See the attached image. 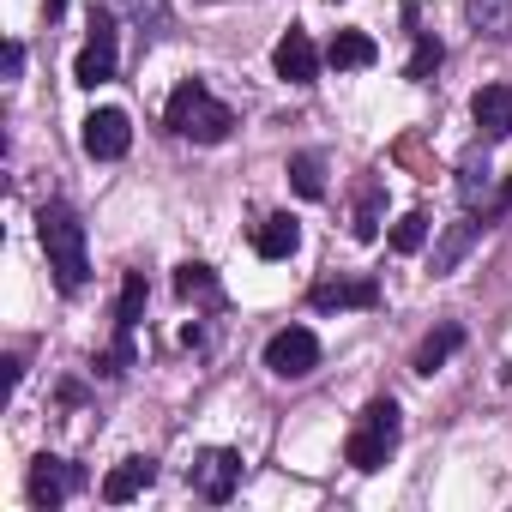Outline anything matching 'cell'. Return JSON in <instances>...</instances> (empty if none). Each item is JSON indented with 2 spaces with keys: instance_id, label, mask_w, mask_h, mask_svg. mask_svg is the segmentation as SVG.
<instances>
[{
  "instance_id": "cell-1",
  "label": "cell",
  "mask_w": 512,
  "mask_h": 512,
  "mask_svg": "<svg viewBox=\"0 0 512 512\" xmlns=\"http://www.w3.org/2000/svg\"><path fill=\"white\" fill-rule=\"evenodd\" d=\"M37 241H43V253H49L55 284H61L67 296H79L85 278H91V260H85V223H79V211H73L67 199H49V205L37 211Z\"/></svg>"
},
{
  "instance_id": "cell-18",
  "label": "cell",
  "mask_w": 512,
  "mask_h": 512,
  "mask_svg": "<svg viewBox=\"0 0 512 512\" xmlns=\"http://www.w3.org/2000/svg\"><path fill=\"white\" fill-rule=\"evenodd\" d=\"M290 187L302 199H326V157L320 151H296L290 157Z\"/></svg>"
},
{
  "instance_id": "cell-20",
  "label": "cell",
  "mask_w": 512,
  "mask_h": 512,
  "mask_svg": "<svg viewBox=\"0 0 512 512\" xmlns=\"http://www.w3.org/2000/svg\"><path fill=\"white\" fill-rule=\"evenodd\" d=\"M121 7L133 13V25L151 37V43H163V37H175V13L163 7V0H121Z\"/></svg>"
},
{
  "instance_id": "cell-19",
  "label": "cell",
  "mask_w": 512,
  "mask_h": 512,
  "mask_svg": "<svg viewBox=\"0 0 512 512\" xmlns=\"http://www.w3.org/2000/svg\"><path fill=\"white\" fill-rule=\"evenodd\" d=\"M464 344V326H440V332H428L422 344H416V374H434V368H446V356Z\"/></svg>"
},
{
  "instance_id": "cell-17",
  "label": "cell",
  "mask_w": 512,
  "mask_h": 512,
  "mask_svg": "<svg viewBox=\"0 0 512 512\" xmlns=\"http://www.w3.org/2000/svg\"><path fill=\"white\" fill-rule=\"evenodd\" d=\"M464 19L476 37H506L512 31V0H464Z\"/></svg>"
},
{
  "instance_id": "cell-13",
  "label": "cell",
  "mask_w": 512,
  "mask_h": 512,
  "mask_svg": "<svg viewBox=\"0 0 512 512\" xmlns=\"http://www.w3.org/2000/svg\"><path fill=\"white\" fill-rule=\"evenodd\" d=\"M253 247H260V260H290V253L302 247V223L290 211H272L260 229H253Z\"/></svg>"
},
{
  "instance_id": "cell-29",
  "label": "cell",
  "mask_w": 512,
  "mask_h": 512,
  "mask_svg": "<svg viewBox=\"0 0 512 512\" xmlns=\"http://www.w3.org/2000/svg\"><path fill=\"white\" fill-rule=\"evenodd\" d=\"M500 211H512V181H506V193H500Z\"/></svg>"
},
{
  "instance_id": "cell-14",
  "label": "cell",
  "mask_w": 512,
  "mask_h": 512,
  "mask_svg": "<svg viewBox=\"0 0 512 512\" xmlns=\"http://www.w3.org/2000/svg\"><path fill=\"white\" fill-rule=\"evenodd\" d=\"M326 61H332L338 73H356V67H374V61H380V43H374L368 31H338V37L326 43Z\"/></svg>"
},
{
  "instance_id": "cell-3",
  "label": "cell",
  "mask_w": 512,
  "mask_h": 512,
  "mask_svg": "<svg viewBox=\"0 0 512 512\" xmlns=\"http://www.w3.org/2000/svg\"><path fill=\"white\" fill-rule=\"evenodd\" d=\"M398 434H404L398 404H392V398H374V404L362 410V422L350 428V440H344V464H350V470H362V476L386 470V458L398 452Z\"/></svg>"
},
{
  "instance_id": "cell-16",
  "label": "cell",
  "mask_w": 512,
  "mask_h": 512,
  "mask_svg": "<svg viewBox=\"0 0 512 512\" xmlns=\"http://www.w3.org/2000/svg\"><path fill=\"white\" fill-rule=\"evenodd\" d=\"M175 296H181V302H205V308H223V290H217L211 266H199V260H187V266L175 272Z\"/></svg>"
},
{
  "instance_id": "cell-23",
  "label": "cell",
  "mask_w": 512,
  "mask_h": 512,
  "mask_svg": "<svg viewBox=\"0 0 512 512\" xmlns=\"http://www.w3.org/2000/svg\"><path fill=\"white\" fill-rule=\"evenodd\" d=\"M380 199H386V193H380V181L368 175V181H362V193H356V223H350V235H356V241H374V235H380Z\"/></svg>"
},
{
  "instance_id": "cell-30",
  "label": "cell",
  "mask_w": 512,
  "mask_h": 512,
  "mask_svg": "<svg viewBox=\"0 0 512 512\" xmlns=\"http://www.w3.org/2000/svg\"><path fill=\"white\" fill-rule=\"evenodd\" d=\"M332 7H338V0H332Z\"/></svg>"
},
{
  "instance_id": "cell-2",
  "label": "cell",
  "mask_w": 512,
  "mask_h": 512,
  "mask_svg": "<svg viewBox=\"0 0 512 512\" xmlns=\"http://www.w3.org/2000/svg\"><path fill=\"white\" fill-rule=\"evenodd\" d=\"M163 127L175 139H193V145H223L235 133V109L217 103L205 79H181L175 97H169V109H163Z\"/></svg>"
},
{
  "instance_id": "cell-5",
  "label": "cell",
  "mask_w": 512,
  "mask_h": 512,
  "mask_svg": "<svg viewBox=\"0 0 512 512\" xmlns=\"http://www.w3.org/2000/svg\"><path fill=\"white\" fill-rule=\"evenodd\" d=\"M266 368H272L278 380H308V374L320 368V338H314L308 326H284V332H272V344H266Z\"/></svg>"
},
{
  "instance_id": "cell-21",
  "label": "cell",
  "mask_w": 512,
  "mask_h": 512,
  "mask_svg": "<svg viewBox=\"0 0 512 512\" xmlns=\"http://www.w3.org/2000/svg\"><path fill=\"white\" fill-rule=\"evenodd\" d=\"M440 61H446L440 37H434V31H416V49H410V67H404V79H410V85H428V79L440 73Z\"/></svg>"
},
{
  "instance_id": "cell-12",
  "label": "cell",
  "mask_w": 512,
  "mask_h": 512,
  "mask_svg": "<svg viewBox=\"0 0 512 512\" xmlns=\"http://www.w3.org/2000/svg\"><path fill=\"white\" fill-rule=\"evenodd\" d=\"M470 115H476L482 139H506L512 133V85H482L470 97Z\"/></svg>"
},
{
  "instance_id": "cell-26",
  "label": "cell",
  "mask_w": 512,
  "mask_h": 512,
  "mask_svg": "<svg viewBox=\"0 0 512 512\" xmlns=\"http://www.w3.org/2000/svg\"><path fill=\"white\" fill-rule=\"evenodd\" d=\"M398 163H410V169H422V181L434 175V163L422 157V139H416V133H410V139H398Z\"/></svg>"
},
{
  "instance_id": "cell-7",
  "label": "cell",
  "mask_w": 512,
  "mask_h": 512,
  "mask_svg": "<svg viewBox=\"0 0 512 512\" xmlns=\"http://www.w3.org/2000/svg\"><path fill=\"white\" fill-rule=\"evenodd\" d=\"M79 145H85V157H97V163L127 157V145H133V121H127V109H91Z\"/></svg>"
},
{
  "instance_id": "cell-8",
  "label": "cell",
  "mask_w": 512,
  "mask_h": 512,
  "mask_svg": "<svg viewBox=\"0 0 512 512\" xmlns=\"http://www.w3.org/2000/svg\"><path fill=\"white\" fill-rule=\"evenodd\" d=\"M79 488H85V470L67 464V458H55V452H43V458L31 464V482H25L31 506H61V500L79 494Z\"/></svg>"
},
{
  "instance_id": "cell-25",
  "label": "cell",
  "mask_w": 512,
  "mask_h": 512,
  "mask_svg": "<svg viewBox=\"0 0 512 512\" xmlns=\"http://www.w3.org/2000/svg\"><path fill=\"white\" fill-rule=\"evenodd\" d=\"M476 229H482V217H476V211H470V217H464V223H458V229H452V235H446V247H440V253H434V272H452V266H458V253H464V247H470V235H476Z\"/></svg>"
},
{
  "instance_id": "cell-28",
  "label": "cell",
  "mask_w": 512,
  "mask_h": 512,
  "mask_svg": "<svg viewBox=\"0 0 512 512\" xmlns=\"http://www.w3.org/2000/svg\"><path fill=\"white\" fill-rule=\"evenodd\" d=\"M67 13V0H49V19H61Z\"/></svg>"
},
{
  "instance_id": "cell-4",
  "label": "cell",
  "mask_w": 512,
  "mask_h": 512,
  "mask_svg": "<svg viewBox=\"0 0 512 512\" xmlns=\"http://www.w3.org/2000/svg\"><path fill=\"white\" fill-rule=\"evenodd\" d=\"M73 79H79L85 91H97V85L115 79V19H109L103 7H91V37H85V49H79V61H73Z\"/></svg>"
},
{
  "instance_id": "cell-10",
  "label": "cell",
  "mask_w": 512,
  "mask_h": 512,
  "mask_svg": "<svg viewBox=\"0 0 512 512\" xmlns=\"http://www.w3.org/2000/svg\"><path fill=\"white\" fill-rule=\"evenodd\" d=\"M272 67H278V79H290V85H314V79H320V49H314V37H308L302 25H290V31L278 37V49H272Z\"/></svg>"
},
{
  "instance_id": "cell-27",
  "label": "cell",
  "mask_w": 512,
  "mask_h": 512,
  "mask_svg": "<svg viewBox=\"0 0 512 512\" xmlns=\"http://www.w3.org/2000/svg\"><path fill=\"white\" fill-rule=\"evenodd\" d=\"M25 73V49L19 43H7V79H19Z\"/></svg>"
},
{
  "instance_id": "cell-15",
  "label": "cell",
  "mask_w": 512,
  "mask_h": 512,
  "mask_svg": "<svg viewBox=\"0 0 512 512\" xmlns=\"http://www.w3.org/2000/svg\"><path fill=\"white\" fill-rule=\"evenodd\" d=\"M488 193H494V169H488V151L476 145V151H464V163H458V205L476 211Z\"/></svg>"
},
{
  "instance_id": "cell-24",
  "label": "cell",
  "mask_w": 512,
  "mask_h": 512,
  "mask_svg": "<svg viewBox=\"0 0 512 512\" xmlns=\"http://www.w3.org/2000/svg\"><path fill=\"white\" fill-rule=\"evenodd\" d=\"M422 241H428V211H404L392 223V253H422Z\"/></svg>"
},
{
  "instance_id": "cell-9",
  "label": "cell",
  "mask_w": 512,
  "mask_h": 512,
  "mask_svg": "<svg viewBox=\"0 0 512 512\" xmlns=\"http://www.w3.org/2000/svg\"><path fill=\"white\" fill-rule=\"evenodd\" d=\"M314 314H344V308H380V284L374 278H320L308 290Z\"/></svg>"
},
{
  "instance_id": "cell-11",
  "label": "cell",
  "mask_w": 512,
  "mask_h": 512,
  "mask_svg": "<svg viewBox=\"0 0 512 512\" xmlns=\"http://www.w3.org/2000/svg\"><path fill=\"white\" fill-rule=\"evenodd\" d=\"M157 482V458H121L109 476H103V500L109 506H127L133 494H145Z\"/></svg>"
},
{
  "instance_id": "cell-6",
  "label": "cell",
  "mask_w": 512,
  "mask_h": 512,
  "mask_svg": "<svg viewBox=\"0 0 512 512\" xmlns=\"http://www.w3.org/2000/svg\"><path fill=\"white\" fill-rule=\"evenodd\" d=\"M187 488H193L199 500L223 506V500L241 488V452H229V446H211V452H199V458H193V470H187Z\"/></svg>"
},
{
  "instance_id": "cell-22",
  "label": "cell",
  "mask_w": 512,
  "mask_h": 512,
  "mask_svg": "<svg viewBox=\"0 0 512 512\" xmlns=\"http://www.w3.org/2000/svg\"><path fill=\"white\" fill-rule=\"evenodd\" d=\"M145 272H127L121 278V302H115V332H133L139 320H145Z\"/></svg>"
}]
</instances>
